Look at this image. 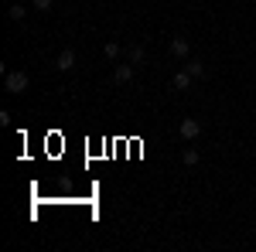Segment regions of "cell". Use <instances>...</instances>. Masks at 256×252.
Wrapping results in <instances>:
<instances>
[{"instance_id": "cell-6", "label": "cell", "mask_w": 256, "mask_h": 252, "mask_svg": "<svg viewBox=\"0 0 256 252\" xmlns=\"http://www.w3.org/2000/svg\"><path fill=\"white\" fill-rule=\"evenodd\" d=\"M184 68H188V72H192L195 78L205 75V61H202V58H188V65H184Z\"/></svg>"}, {"instance_id": "cell-11", "label": "cell", "mask_w": 256, "mask_h": 252, "mask_svg": "<svg viewBox=\"0 0 256 252\" xmlns=\"http://www.w3.org/2000/svg\"><path fill=\"white\" fill-rule=\"evenodd\" d=\"M7 14H10V20H24V14H28V10H24V7H20V3H14V7H10V10H7Z\"/></svg>"}, {"instance_id": "cell-12", "label": "cell", "mask_w": 256, "mask_h": 252, "mask_svg": "<svg viewBox=\"0 0 256 252\" xmlns=\"http://www.w3.org/2000/svg\"><path fill=\"white\" fill-rule=\"evenodd\" d=\"M52 3H55V0H34V10H44V14H48V10H52Z\"/></svg>"}, {"instance_id": "cell-4", "label": "cell", "mask_w": 256, "mask_h": 252, "mask_svg": "<svg viewBox=\"0 0 256 252\" xmlns=\"http://www.w3.org/2000/svg\"><path fill=\"white\" fill-rule=\"evenodd\" d=\"M188 51H192L188 38H171V55L174 58H188Z\"/></svg>"}, {"instance_id": "cell-1", "label": "cell", "mask_w": 256, "mask_h": 252, "mask_svg": "<svg viewBox=\"0 0 256 252\" xmlns=\"http://www.w3.org/2000/svg\"><path fill=\"white\" fill-rule=\"evenodd\" d=\"M4 89H7V92H14V96L28 92V75H24V72H7V78H4Z\"/></svg>"}, {"instance_id": "cell-9", "label": "cell", "mask_w": 256, "mask_h": 252, "mask_svg": "<svg viewBox=\"0 0 256 252\" xmlns=\"http://www.w3.org/2000/svg\"><path fill=\"white\" fill-rule=\"evenodd\" d=\"M181 160H184V167H195V164H198V150H195V147H184Z\"/></svg>"}, {"instance_id": "cell-3", "label": "cell", "mask_w": 256, "mask_h": 252, "mask_svg": "<svg viewBox=\"0 0 256 252\" xmlns=\"http://www.w3.org/2000/svg\"><path fill=\"white\" fill-rule=\"evenodd\" d=\"M55 68H58V72H72V68H76V51H72V48H65L58 58H55Z\"/></svg>"}, {"instance_id": "cell-2", "label": "cell", "mask_w": 256, "mask_h": 252, "mask_svg": "<svg viewBox=\"0 0 256 252\" xmlns=\"http://www.w3.org/2000/svg\"><path fill=\"white\" fill-rule=\"evenodd\" d=\"M178 130H181V136L192 143V140L202 136V123H198V119H181V126H178Z\"/></svg>"}, {"instance_id": "cell-8", "label": "cell", "mask_w": 256, "mask_h": 252, "mask_svg": "<svg viewBox=\"0 0 256 252\" xmlns=\"http://www.w3.org/2000/svg\"><path fill=\"white\" fill-rule=\"evenodd\" d=\"M102 55H106L110 61H116L120 58V44L116 41H106V44H102Z\"/></svg>"}, {"instance_id": "cell-10", "label": "cell", "mask_w": 256, "mask_h": 252, "mask_svg": "<svg viewBox=\"0 0 256 252\" xmlns=\"http://www.w3.org/2000/svg\"><path fill=\"white\" fill-rule=\"evenodd\" d=\"M144 55H147V51H144L140 44H134V48H130V65H140V61H144Z\"/></svg>"}, {"instance_id": "cell-7", "label": "cell", "mask_w": 256, "mask_h": 252, "mask_svg": "<svg viewBox=\"0 0 256 252\" xmlns=\"http://www.w3.org/2000/svg\"><path fill=\"white\" fill-rule=\"evenodd\" d=\"M192 78H195V75H192L188 68H184V72H178V75H174V89H188V85H192Z\"/></svg>"}, {"instance_id": "cell-5", "label": "cell", "mask_w": 256, "mask_h": 252, "mask_svg": "<svg viewBox=\"0 0 256 252\" xmlns=\"http://www.w3.org/2000/svg\"><path fill=\"white\" fill-rule=\"evenodd\" d=\"M113 78H116V82H130V78H134V65H116Z\"/></svg>"}]
</instances>
